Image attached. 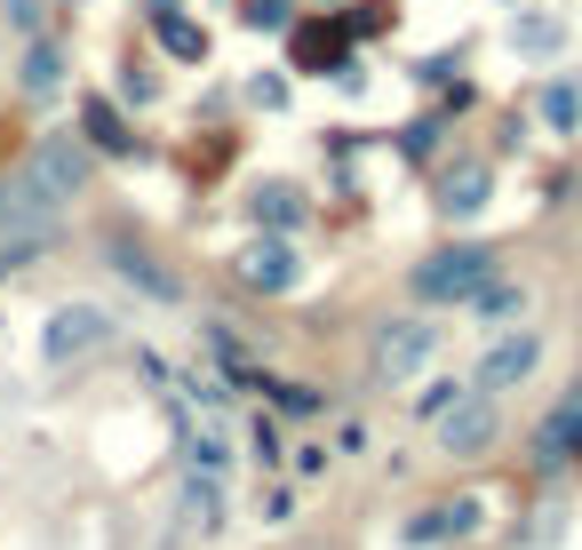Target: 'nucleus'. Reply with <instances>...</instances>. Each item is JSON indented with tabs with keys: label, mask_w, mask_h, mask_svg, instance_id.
Here are the masks:
<instances>
[{
	"label": "nucleus",
	"mask_w": 582,
	"mask_h": 550,
	"mask_svg": "<svg viewBox=\"0 0 582 550\" xmlns=\"http://www.w3.org/2000/svg\"><path fill=\"white\" fill-rule=\"evenodd\" d=\"M184 463H192V471H224V463H231V446H224V431H216V423H200V431H184Z\"/></svg>",
	"instance_id": "nucleus-18"
},
{
	"label": "nucleus",
	"mask_w": 582,
	"mask_h": 550,
	"mask_svg": "<svg viewBox=\"0 0 582 550\" xmlns=\"http://www.w3.org/2000/svg\"><path fill=\"white\" fill-rule=\"evenodd\" d=\"M80 120H88V136H96L105 152H136V136L120 128V112L105 105V96H88V105H80Z\"/></svg>",
	"instance_id": "nucleus-16"
},
{
	"label": "nucleus",
	"mask_w": 582,
	"mask_h": 550,
	"mask_svg": "<svg viewBox=\"0 0 582 550\" xmlns=\"http://www.w3.org/2000/svg\"><path fill=\"white\" fill-rule=\"evenodd\" d=\"M487 280H495V256L487 248H448V256L416 263V295L423 303H463V295H478Z\"/></svg>",
	"instance_id": "nucleus-3"
},
{
	"label": "nucleus",
	"mask_w": 582,
	"mask_h": 550,
	"mask_svg": "<svg viewBox=\"0 0 582 550\" xmlns=\"http://www.w3.org/2000/svg\"><path fill=\"white\" fill-rule=\"evenodd\" d=\"M431 352H439L431 320H391V327H375V343H367V375L375 384H407V375H423Z\"/></svg>",
	"instance_id": "nucleus-2"
},
{
	"label": "nucleus",
	"mask_w": 582,
	"mask_h": 550,
	"mask_svg": "<svg viewBox=\"0 0 582 550\" xmlns=\"http://www.w3.org/2000/svg\"><path fill=\"white\" fill-rule=\"evenodd\" d=\"M248 208H256V224H295V216H303V199H295V184H256Z\"/></svg>",
	"instance_id": "nucleus-17"
},
{
	"label": "nucleus",
	"mask_w": 582,
	"mask_h": 550,
	"mask_svg": "<svg viewBox=\"0 0 582 550\" xmlns=\"http://www.w3.org/2000/svg\"><path fill=\"white\" fill-rule=\"evenodd\" d=\"M519 312H527V288H510V280L478 288V320H519Z\"/></svg>",
	"instance_id": "nucleus-19"
},
{
	"label": "nucleus",
	"mask_w": 582,
	"mask_h": 550,
	"mask_svg": "<svg viewBox=\"0 0 582 550\" xmlns=\"http://www.w3.org/2000/svg\"><path fill=\"white\" fill-rule=\"evenodd\" d=\"M176 519H184V535H216V527H224V487H216V471H192V478H184Z\"/></svg>",
	"instance_id": "nucleus-14"
},
{
	"label": "nucleus",
	"mask_w": 582,
	"mask_h": 550,
	"mask_svg": "<svg viewBox=\"0 0 582 550\" xmlns=\"http://www.w3.org/2000/svg\"><path fill=\"white\" fill-rule=\"evenodd\" d=\"M391 24V0H359V17H352V32H384Z\"/></svg>",
	"instance_id": "nucleus-24"
},
{
	"label": "nucleus",
	"mask_w": 582,
	"mask_h": 550,
	"mask_svg": "<svg viewBox=\"0 0 582 550\" xmlns=\"http://www.w3.org/2000/svg\"><path fill=\"white\" fill-rule=\"evenodd\" d=\"M495 439H503V407H495V391H463L448 416H439V446H448V455H487Z\"/></svg>",
	"instance_id": "nucleus-4"
},
{
	"label": "nucleus",
	"mask_w": 582,
	"mask_h": 550,
	"mask_svg": "<svg viewBox=\"0 0 582 550\" xmlns=\"http://www.w3.org/2000/svg\"><path fill=\"white\" fill-rule=\"evenodd\" d=\"M535 359H542V335H535V327L503 335L495 352H487V367H478V391H519L527 375H535Z\"/></svg>",
	"instance_id": "nucleus-9"
},
{
	"label": "nucleus",
	"mask_w": 582,
	"mask_h": 550,
	"mask_svg": "<svg viewBox=\"0 0 582 550\" xmlns=\"http://www.w3.org/2000/svg\"><path fill=\"white\" fill-rule=\"evenodd\" d=\"M0 17H9V24L24 32V41H41V24H48V9H41V0H0Z\"/></svg>",
	"instance_id": "nucleus-22"
},
{
	"label": "nucleus",
	"mask_w": 582,
	"mask_h": 550,
	"mask_svg": "<svg viewBox=\"0 0 582 550\" xmlns=\"http://www.w3.org/2000/svg\"><path fill=\"white\" fill-rule=\"evenodd\" d=\"M239 288H263V295H280V288H295V256L280 248V239H256V248H239Z\"/></svg>",
	"instance_id": "nucleus-12"
},
{
	"label": "nucleus",
	"mask_w": 582,
	"mask_h": 550,
	"mask_svg": "<svg viewBox=\"0 0 582 550\" xmlns=\"http://www.w3.org/2000/svg\"><path fill=\"white\" fill-rule=\"evenodd\" d=\"M487 192H495V168L487 160H455L448 176H439V208H448V216H478Z\"/></svg>",
	"instance_id": "nucleus-11"
},
{
	"label": "nucleus",
	"mask_w": 582,
	"mask_h": 550,
	"mask_svg": "<svg viewBox=\"0 0 582 550\" xmlns=\"http://www.w3.org/2000/svg\"><path fill=\"white\" fill-rule=\"evenodd\" d=\"M510 41H519L527 56H551V48H559V24H551V17H519V32H510Z\"/></svg>",
	"instance_id": "nucleus-21"
},
{
	"label": "nucleus",
	"mask_w": 582,
	"mask_h": 550,
	"mask_svg": "<svg viewBox=\"0 0 582 550\" xmlns=\"http://www.w3.org/2000/svg\"><path fill=\"white\" fill-rule=\"evenodd\" d=\"M17 88H24V96H56V88H64V48L48 41V32L24 48V64H17Z\"/></svg>",
	"instance_id": "nucleus-15"
},
{
	"label": "nucleus",
	"mask_w": 582,
	"mask_h": 550,
	"mask_svg": "<svg viewBox=\"0 0 582 550\" xmlns=\"http://www.w3.org/2000/svg\"><path fill=\"white\" fill-rule=\"evenodd\" d=\"M56 216H64V199L32 176V168H9V176H0V239H56Z\"/></svg>",
	"instance_id": "nucleus-1"
},
{
	"label": "nucleus",
	"mask_w": 582,
	"mask_h": 550,
	"mask_svg": "<svg viewBox=\"0 0 582 550\" xmlns=\"http://www.w3.org/2000/svg\"><path fill=\"white\" fill-rule=\"evenodd\" d=\"M105 256H112V271H120L128 288H144V295H160V303H184V280H176V271H168L152 248H136V239H112Z\"/></svg>",
	"instance_id": "nucleus-10"
},
{
	"label": "nucleus",
	"mask_w": 582,
	"mask_h": 550,
	"mask_svg": "<svg viewBox=\"0 0 582 550\" xmlns=\"http://www.w3.org/2000/svg\"><path fill=\"white\" fill-rule=\"evenodd\" d=\"M542 112H551V120H559V128H574V112H582V96H574V88H567V80H559V88H551V96H542Z\"/></svg>",
	"instance_id": "nucleus-23"
},
{
	"label": "nucleus",
	"mask_w": 582,
	"mask_h": 550,
	"mask_svg": "<svg viewBox=\"0 0 582 550\" xmlns=\"http://www.w3.org/2000/svg\"><path fill=\"white\" fill-rule=\"evenodd\" d=\"M24 168L41 176L56 199H73L80 184H88V152H80V136H41V144L24 152Z\"/></svg>",
	"instance_id": "nucleus-7"
},
{
	"label": "nucleus",
	"mask_w": 582,
	"mask_h": 550,
	"mask_svg": "<svg viewBox=\"0 0 582 550\" xmlns=\"http://www.w3.org/2000/svg\"><path fill=\"white\" fill-rule=\"evenodd\" d=\"M582 455V399H567L551 423L535 431V471H559V463H574Z\"/></svg>",
	"instance_id": "nucleus-13"
},
{
	"label": "nucleus",
	"mask_w": 582,
	"mask_h": 550,
	"mask_svg": "<svg viewBox=\"0 0 582 550\" xmlns=\"http://www.w3.org/2000/svg\"><path fill=\"white\" fill-rule=\"evenodd\" d=\"M248 24H288V0H248Z\"/></svg>",
	"instance_id": "nucleus-25"
},
{
	"label": "nucleus",
	"mask_w": 582,
	"mask_h": 550,
	"mask_svg": "<svg viewBox=\"0 0 582 550\" xmlns=\"http://www.w3.org/2000/svg\"><path fill=\"white\" fill-rule=\"evenodd\" d=\"M112 343V320L96 312V303H64V312L48 320V343L41 352L56 359V367H73V359H88V352H105Z\"/></svg>",
	"instance_id": "nucleus-5"
},
{
	"label": "nucleus",
	"mask_w": 582,
	"mask_h": 550,
	"mask_svg": "<svg viewBox=\"0 0 582 550\" xmlns=\"http://www.w3.org/2000/svg\"><path fill=\"white\" fill-rule=\"evenodd\" d=\"M160 41L176 48V56H192V64L208 56V32H200V24H184V17H168V9H160Z\"/></svg>",
	"instance_id": "nucleus-20"
},
{
	"label": "nucleus",
	"mask_w": 582,
	"mask_h": 550,
	"mask_svg": "<svg viewBox=\"0 0 582 550\" xmlns=\"http://www.w3.org/2000/svg\"><path fill=\"white\" fill-rule=\"evenodd\" d=\"M478 519H487V510H478L471 495H455V503H423L416 519L399 527V542H416V550H423V542H463Z\"/></svg>",
	"instance_id": "nucleus-8"
},
{
	"label": "nucleus",
	"mask_w": 582,
	"mask_h": 550,
	"mask_svg": "<svg viewBox=\"0 0 582 550\" xmlns=\"http://www.w3.org/2000/svg\"><path fill=\"white\" fill-rule=\"evenodd\" d=\"M288 56H295V73H344V64H352V24H335V17L295 24Z\"/></svg>",
	"instance_id": "nucleus-6"
}]
</instances>
